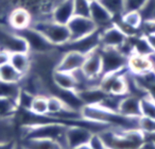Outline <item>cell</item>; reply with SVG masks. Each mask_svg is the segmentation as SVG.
Wrapping results in <instances>:
<instances>
[{"mask_svg": "<svg viewBox=\"0 0 155 149\" xmlns=\"http://www.w3.org/2000/svg\"><path fill=\"white\" fill-rule=\"evenodd\" d=\"M99 134L106 149H140L146 142V133L141 129L107 128L99 132Z\"/></svg>", "mask_w": 155, "mask_h": 149, "instance_id": "obj_1", "label": "cell"}, {"mask_svg": "<svg viewBox=\"0 0 155 149\" xmlns=\"http://www.w3.org/2000/svg\"><path fill=\"white\" fill-rule=\"evenodd\" d=\"M30 27L41 32L55 47H61L70 41V33L67 25L53 22L48 16L34 17Z\"/></svg>", "mask_w": 155, "mask_h": 149, "instance_id": "obj_2", "label": "cell"}, {"mask_svg": "<svg viewBox=\"0 0 155 149\" xmlns=\"http://www.w3.org/2000/svg\"><path fill=\"white\" fill-rule=\"evenodd\" d=\"M102 59V76L119 73L127 69V56L118 48H107L100 46Z\"/></svg>", "mask_w": 155, "mask_h": 149, "instance_id": "obj_3", "label": "cell"}, {"mask_svg": "<svg viewBox=\"0 0 155 149\" xmlns=\"http://www.w3.org/2000/svg\"><path fill=\"white\" fill-rule=\"evenodd\" d=\"M0 51L7 53L29 52L25 39L8 25L0 24Z\"/></svg>", "mask_w": 155, "mask_h": 149, "instance_id": "obj_4", "label": "cell"}, {"mask_svg": "<svg viewBox=\"0 0 155 149\" xmlns=\"http://www.w3.org/2000/svg\"><path fill=\"white\" fill-rule=\"evenodd\" d=\"M127 70H122L119 73H110L101 77L99 86L105 92L106 94L116 96H124L129 91L127 84Z\"/></svg>", "mask_w": 155, "mask_h": 149, "instance_id": "obj_5", "label": "cell"}, {"mask_svg": "<svg viewBox=\"0 0 155 149\" xmlns=\"http://www.w3.org/2000/svg\"><path fill=\"white\" fill-rule=\"evenodd\" d=\"M17 32L27 42L30 53H44V52L51 51L54 48H56L51 43H49L48 39L41 32L33 29L32 27H29V28L17 31Z\"/></svg>", "mask_w": 155, "mask_h": 149, "instance_id": "obj_6", "label": "cell"}, {"mask_svg": "<svg viewBox=\"0 0 155 149\" xmlns=\"http://www.w3.org/2000/svg\"><path fill=\"white\" fill-rule=\"evenodd\" d=\"M100 46V32L99 30L95 31L91 34L84 36L82 39H75V41H69L65 45L58 47L62 52L68 51V50H73L78 51L83 54H88L89 52L94 51Z\"/></svg>", "mask_w": 155, "mask_h": 149, "instance_id": "obj_7", "label": "cell"}, {"mask_svg": "<svg viewBox=\"0 0 155 149\" xmlns=\"http://www.w3.org/2000/svg\"><path fill=\"white\" fill-rule=\"evenodd\" d=\"M67 27L70 33V41L82 39L98 30L97 26L91 18L83 16H73L67 24Z\"/></svg>", "mask_w": 155, "mask_h": 149, "instance_id": "obj_8", "label": "cell"}, {"mask_svg": "<svg viewBox=\"0 0 155 149\" xmlns=\"http://www.w3.org/2000/svg\"><path fill=\"white\" fill-rule=\"evenodd\" d=\"M33 15L30 10L22 5H16L10 11L7 18V25L15 31H20L31 26Z\"/></svg>", "mask_w": 155, "mask_h": 149, "instance_id": "obj_9", "label": "cell"}, {"mask_svg": "<svg viewBox=\"0 0 155 149\" xmlns=\"http://www.w3.org/2000/svg\"><path fill=\"white\" fill-rule=\"evenodd\" d=\"M100 46L107 48H120L125 43L127 36L116 24H112L106 28L99 30Z\"/></svg>", "mask_w": 155, "mask_h": 149, "instance_id": "obj_10", "label": "cell"}, {"mask_svg": "<svg viewBox=\"0 0 155 149\" xmlns=\"http://www.w3.org/2000/svg\"><path fill=\"white\" fill-rule=\"evenodd\" d=\"M99 47L86 54L84 64L81 68L89 79L94 80H99L102 77V59Z\"/></svg>", "mask_w": 155, "mask_h": 149, "instance_id": "obj_11", "label": "cell"}, {"mask_svg": "<svg viewBox=\"0 0 155 149\" xmlns=\"http://www.w3.org/2000/svg\"><path fill=\"white\" fill-rule=\"evenodd\" d=\"M86 56L73 50L64 51L61 56V60L56 66V70L67 71V73H73V71L81 69L84 64Z\"/></svg>", "mask_w": 155, "mask_h": 149, "instance_id": "obj_12", "label": "cell"}, {"mask_svg": "<svg viewBox=\"0 0 155 149\" xmlns=\"http://www.w3.org/2000/svg\"><path fill=\"white\" fill-rule=\"evenodd\" d=\"M89 18L95 22L98 30L106 28L114 24V16L108 12V10L100 1H91Z\"/></svg>", "mask_w": 155, "mask_h": 149, "instance_id": "obj_13", "label": "cell"}, {"mask_svg": "<svg viewBox=\"0 0 155 149\" xmlns=\"http://www.w3.org/2000/svg\"><path fill=\"white\" fill-rule=\"evenodd\" d=\"M127 69L130 73H132L134 76L143 75V73L153 70L150 56H142V54L136 53V52H132L131 54L127 56Z\"/></svg>", "mask_w": 155, "mask_h": 149, "instance_id": "obj_14", "label": "cell"}, {"mask_svg": "<svg viewBox=\"0 0 155 149\" xmlns=\"http://www.w3.org/2000/svg\"><path fill=\"white\" fill-rule=\"evenodd\" d=\"M51 19L62 25H67L74 16L73 0H60L51 11Z\"/></svg>", "mask_w": 155, "mask_h": 149, "instance_id": "obj_15", "label": "cell"}, {"mask_svg": "<svg viewBox=\"0 0 155 149\" xmlns=\"http://www.w3.org/2000/svg\"><path fill=\"white\" fill-rule=\"evenodd\" d=\"M119 113L127 117H141L140 112V98L138 96L127 94L122 97L119 104Z\"/></svg>", "mask_w": 155, "mask_h": 149, "instance_id": "obj_16", "label": "cell"}, {"mask_svg": "<svg viewBox=\"0 0 155 149\" xmlns=\"http://www.w3.org/2000/svg\"><path fill=\"white\" fill-rule=\"evenodd\" d=\"M19 127L14 117L0 118V143L18 141Z\"/></svg>", "mask_w": 155, "mask_h": 149, "instance_id": "obj_17", "label": "cell"}, {"mask_svg": "<svg viewBox=\"0 0 155 149\" xmlns=\"http://www.w3.org/2000/svg\"><path fill=\"white\" fill-rule=\"evenodd\" d=\"M9 63L18 73L25 76L30 71L32 59H31L30 52H15L10 54Z\"/></svg>", "mask_w": 155, "mask_h": 149, "instance_id": "obj_18", "label": "cell"}, {"mask_svg": "<svg viewBox=\"0 0 155 149\" xmlns=\"http://www.w3.org/2000/svg\"><path fill=\"white\" fill-rule=\"evenodd\" d=\"M52 81L55 87L65 91H74L77 87L75 79L73 77L72 73H67V71L54 70L52 73Z\"/></svg>", "mask_w": 155, "mask_h": 149, "instance_id": "obj_19", "label": "cell"}, {"mask_svg": "<svg viewBox=\"0 0 155 149\" xmlns=\"http://www.w3.org/2000/svg\"><path fill=\"white\" fill-rule=\"evenodd\" d=\"M18 143L25 149H62L55 141L47 138H24Z\"/></svg>", "mask_w": 155, "mask_h": 149, "instance_id": "obj_20", "label": "cell"}, {"mask_svg": "<svg viewBox=\"0 0 155 149\" xmlns=\"http://www.w3.org/2000/svg\"><path fill=\"white\" fill-rule=\"evenodd\" d=\"M20 91H21V87H20L19 83L0 81V98H2V99H9L17 103Z\"/></svg>", "mask_w": 155, "mask_h": 149, "instance_id": "obj_21", "label": "cell"}, {"mask_svg": "<svg viewBox=\"0 0 155 149\" xmlns=\"http://www.w3.org/2000/svg\"><path fill=\"white\" fill-rule=\"evenodd\" d=\"M22 75L18 73L9 62L0 65V81L10 83H19L22 79Z\"/></svg>", "mask_w": 155, "mask_h": 149, "instance_id": "obj_22", "label": "cell"}, {"mask_svg": "<svg viewBox=\"0 0 155 149\" xmlns=\"http://www.w3.org/2000/svg\"><path fill=\"white\" fill-rule=\"evenodd\" d=\"M141 117L155 121V100L148 94L140 98Z\"/></svg>", "mask_w": 155, "mask_h": 149, "instance_id": "obj_23", "label": "cell"}, {"mask_svg": "<svg viewBox=\"0 0 155 149\" xmlns=\"http://www.w3.org/2000/svg\"><path fill=\"white\" fill-rule=\"evenodd\" d=\"M29 111L36 115H47L48 114V96H45V95L34 96Z\"/></svg>", "mask_w": 155, "mask_h": 149, "instance_id": "obj_24", "label": "cell"}, {"mask_svg": "<svg viewBox=\"0 0 155 149\" xmlns=\"http://www.w3.org/2000/svg\"><path fill=\"white\" fill-rule=\"evenodd\" d=\"M18 111V106L15 101L0 98V118L14 117Z\"/></svg>", "mask_w": 155, "mask_h": 149, "instance_id": "obj_25", "label": "cell"}, {"mask_svg": "<svg viewBox=\"0 0 155 149\" xmlns=\"http://www.w3.org/2000/svg\"><path fill=\"white\" fill-rule=\"evenodd\" d=\"M67 107L66 104L64 103L61 98H58V96L54 95H50L48 96V114L49 116L54 117L56 114L61 112L63 109Z\"/></svg>", "mask_w": 155, "mask_h": 149, "instance_id": "obj_26", "label": "cell"}, {"mask_svg": "<svg viewBox=\"0 0 155 149\" xmlns=\"http://www.w3.org/2000/svg\"><path fill=\"white\" fill-rule=\"evenodd\" d=\"M138 12L143 22L155 19V0H147Z\"/></svg>", "mask_w": 155, "mask_h": 149, "instance_id": "obj_27", "label": "cell"}, {"mask_svg": "<svg viewBox=\"0 0 155 149\" xmlns=\"http://www.w3.org/2000/svg\"><path fill=\"white\" fill-rule=\"evenodd\" d=\"M73 9H74V16L89 17L91 1L88 0H73Z\"/></svg>", "mask_w": 155, "mask_h": 149, "instance_id": "obj_28", "label": "cell"}, {"mask_svg": "<svg viewBox=\"0 0 155 149\" xmlns=\"http://www.w3.org/2000/svg\"><path fill=\"white\" fill-rule=\"evenodd\" d=\"M147 0H124V11H138Z\"/></svg>", "mask_w": 155, "mask_h": 149, "instance_id": "obj_29", "label": "cell"}, {"mask_svg": "<svg viewBox=\"0 0 155 149\" xmlns=\"http://www.w3.org/2000/svg\"><path fill=\"white\" fill-rule=\"evenodd\" d=\"M18 141H13V142L0 143V149H16Z\"/></svg>", "mask_w": 155, "mask_h": 149, "instance_id": "obj_30", "label": "cell"}, {"mask_svg": "<svg viewBox=\"0 0 155 149\" xmlns=\"http://www.w3.org/2000/svg\"><path fill=\"white\" fill-rule=\"evenodd\" d=\"M146 133V138L151 142L155 147V131H151V132H144Z\"/></svg>", "mask_w": 155, "mask_h": 149, "instance_id": "obj_31", "label": "cell"}, {"mask_svg": "<svg viewBox=\"0 0 155 149\" xmlns=\"http://www.w3.org/2000/svg\"><path fill=\"white\" fill-rule=\"evenodd\" d=\"M147 39H148L149 44H150L151 48H152L153 52H155V34L149 35V36H146Z\"/></svg>", "mask_w": 155, "mask_h": 149, "instance_id": "obj_32", "label": "cell"}, {"mask_svg": "<svg viewBox=\"0 0 155 149\" xmlns=\"http://www.w3.org/2000/svg\"><path fill=\"white\" fill-rule=\"evenodd\" d=\"M150 60L152 62V66H153V71L155 73V52H153L150 56Z\"/></svg>", "mask_w": 155, "mask_h": 149, "instance_id": "obj_33", "label": "cell"}, {"mask_svg": "<svg viewBox=\"0 0 155 149\" xmlns=\"http://www.w3.org/2000/svg\"><path fill=\"white\" fill-rule=\"evenodd\" d=\"M16 149H25V148L21 146V145L19 144V143H17V146H16Z\"/></svg>", "mask_w": 155, "mask_h": 149, "instance_id": "obj_34", "label": "cell"}, {"mask_svg": "<svg viewBox=\"0 0 155 149\" xmlns=\"http://www.w3.org/2000/svg\"><path fill=\"white\" fill-rule=\"evenodd\" d=\"M88 1H91H91H99V0H88Z\"/></svg>", "mask_w": 155, "mask_h": 149, "instance_id": "obj_35", "label": "cell"}]
</instances>
